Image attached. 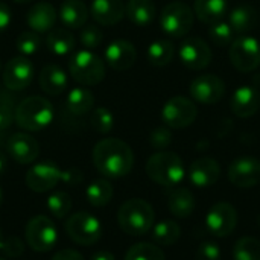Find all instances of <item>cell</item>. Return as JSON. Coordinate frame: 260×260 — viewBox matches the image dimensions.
I'll list each match as a JSON object with an SVG mask.
<instances>
[{"instance_id":"1","label":"cell","mask_w":260,"mask_h":260,"mask_svg":"<svg viewBox=\"0 0 260 260\" xmlns=\"http://www.w3.org/2000/svg\"><path fill=\"white\" fill-rule=\"evenodd\" d=\"M94 168L108 178L128 175L134 165V154L128 143L120 139L108 137L99 140L93 148Z\"/></svg>"},{"instance_id":"2","label":"cell","mask_w":260,"mask_h":260,"mask_svg":"<svg viewBox=\"0 0 260 260\" xmlns=\"http://www.w3.org/2000/svg\"><path fill=\"white\" fill-rule=\"evenodd\" d=\"M14 120L24 131H41L53 120V105L43 96H29L15 108Z\"/></svg>"},{"instance_id":"3","label":"cell","mask_w":260,"mask_h":260,"mask_svg":"<svg viewBox=\"0 0 260 260\" xmlns=\"http://www.w3.org/2000/svg\"><path fill=\"white\" fill-rule=\"evenodd\" d=\"M148 177L163 187H177L186 177V168L183 160L168 151L154 154L146 163Z\"/></svg>"},{"instance_id":"4","label":"cell","mask_w":260,"mask_h":260,"mask_svg":"<svg viewBox=\"0 0 260 260\" xmlns=\"http://www.w3.org/2000/svg\"><path fill=\"white\" fill-rule=\"evenodd\" d=\"M154 209L152 206L140 198L128 200L123 203L117 213L120 229L131 236H142L154 227Z\"/></svg>"},{"instance_id":"5","label":"cell","mask_w":260,"mask_h":260,"mask_svg":"<svg viewBox=\"0 0 260 260\" xmlns=\"http://www.w3.org/2000/svg\"><path fill=\"white\" fill-rule=\"evenodd\" d=\"M76 171H69L64 172L61 171L55 163H49V161H43L38 163L35 166H32L27 174H26V184L30 190L38 192V193H44L49 192L52 189L56 187V184L59 181H66V183H78L81 180V175H76Z\"/></svg>"},{"instance_id":"6","label":"cell","mask_w":260,"mask_h":260,"mask_svg":"<svg viewBox=\"0 0 260 260\" xmlns=\"http://www.w3.org/2000/svg\"><path fill=\"white\" fill-rule=\"evenodd\" d=\"M69 72L78 84L96 85L105 78V64L94 52L82 49L72 55Z\"/></svg>"},{"instance_id":"7","label":"cell","mask_w":260,"mask_h":260,"mask_svg":"<svg viewBox=\"0 0 260 260\" xmlns=\"http://www.w3.org/2000/svg\"><path fill=\"white\" fill-rule=\"evenodd\" d=\"M195 12L184 2H171L168 3L160 14V26L163 32L169 37L180 38L189 34L193 26Z\"/></svg>"},{"instance_id":"8","label":"cell","mask_w":260,"mask_h":260,"mask_svg":"<svg viewBox=\"0 0 260 260\" xmlns=\"http://www.w3.org/2000/svg\"><path fill=\"white\" fill-rule=\"evenodd\" d=\"M229 58L233 67L248 73L260 66V41L251 35H239L233 40L229 50Z\"/></svg>"},{"instance_id":"9","label":"cell","mask_w":260,"mask_h":260,"mask_svg":"<svg viewBox=\"0 0 260 260\" xmlns=\"http://www.w3.org/2000/svg\"><path fill=\"white\" fill-rule=\"evenodd\" d=\"M66 233L79 245H93L101 239L102 225L101 221L91 213L78 212L67 219Z\"/></svg>"},{"instance_id":"10","label":"cell","mask_w":260,"mask_h":260,"mask_svg":"<svg viewBox=\"0 0 260 260\" xmlns=\"http://www.w3.org/2000/svg\"><path fill=\"white\" fill-rule=\"evenodd\" d=\"M198 110L192 99L186 96L171 98L161 110V119L168 128L183 129L190 126L197 119Z\"/></svg>"},{"instance_id":"11","label":"cell","mask_w":260,"mask_h":260,"mask_svg":"<svg viewBox=\"0 0 260 260\" xmlns=\"http://www.w3.org/2000/svg\"><path fill=\"white\" fill-rule=\"evenodd\" d=\"M58 239L55 224L47 216H35L26 225V241L29 247L38 253L50 251Z\"/></svg>"},{"instance_id":"12","label":"cell","mask_w":260,"mask_h":260,"mask_svg":"<svg viewBox=\"0 0 260 260\" xmlns=\"http://www.w3.org/2000/svg\"><path fill=\"white\" fill-rule=\"evenodd\" d=\"M34 75H35L34 64L26 56L20 55V56L11 58L6 62L2 78H3V84L8 90L21 91L30 85Z\"/></svg>"},{"instance_id":"13","label":"cell","mask_w":260,"mask_h":260,"mask_svg":"<svg viewBox=\"0 0 260 260\" xmlns=\"http://www.w3.org/2000/svg\"><path fill=\"white\" fill-rule=\"evenodd\" d=\"M209 232L216 238H225L233 233L238 225V212L229 203H216L206 216Z\"/></svg>"},{"instance_id":"14","label":"cell","mask_w":260,"mask_h":260,"mask_svg":"<svg viewBox=\"0 0 260 260\" xmlns=\"http://www.w3.org/2000/svg\"><path fill=\"white\" fill-rule=\"evenodd\" d=\"M178 56L186 67L192 70H201L212 62L213 53L210 46L204 40L198 37H189L181 43L178 49Z\"/></svg>"},{"instance_id":"15","label":"cell","mask_w":260,"mask_h":260,"mask_svg":"<svg viewBox=\"0 0 260 260\" xmlns=\"http://www.w3.org/2000/svg\"><path fill=\"white\" fill-rule=\"evenodd\" d=\"M225 94V82L213 75V73H206L198 78H195L190 84V96L193 101L210 105L219 102Z\"/></svg>"},{"instance_id":"16","label":"cell","mask_w":260,"mask_h":260,"mask_svg":"<svg viewBox=\"0 0 260 260\" xmlns=\"http://www.w3.org/2000/svg\"><path fill=\"white\" fill-rule=\"evenodd\" d=\"M229 180L239 189H250L260 183V160L239 157L229 168Z\"/></svg>"},{"instance_id":"17","label":"cell","mask_w":260,"mask_h":260,"mask_svg":"<svg viewBox=\"0 0 260 260\" xmlns=\"http://www.w3.org/2000/svg\"><path fill=\"white\" fill-rule=\"evenodd\" d=\"M6 149L14 161L20 165H29L34 163L40 154L38 142L24 133H15L8 139Z\"/></svg>"},{"instance_id":"18","label":"cell","mask_w":260,"mask_h":260,"mask_svg":"<svg viewBox=\"0 0 260 260\" xmlns=\"http://www.w3.org/2000/svg\"><path fill=\"white\" fill-rule=\"evenodd\" d=\"M221 177V166L215 158L203 157L195 160L189 168V180L195 187L207 189L218 183Z\"/></svg>"},{"instance_id":"19","label":"cell","mask_w":260,"mask_h":260,"mask_svg":"<svg viewBox=\"0 0 260 260\" xmlns=\"http://www.w3.org/2000/svg\"><path fill=\"white\" fill-rule=\"evenodd\" d=\"M137 59V50L126 40H114L105 49V61L114 70H128Z\"/></svg>"},{"instance_id":"20","label":"cell","mask_w":260,"mask_h":260,"mask_svg":"<svg viewBox=\"0 0 260 260\" xmlns=\"http://www.w3.org/2000/svg\"><path fill=\"white\" fill-rule=\"evenodd\" d=\"M90 14L98 24L114 26L126 15V5L123 0H93Z\"/></svg>"},{"instance_id":"21","label":"cell","mask_w":260,"mask_h":260,"mask_svg":"<svg viewBox=\"0 0 260 260\" xmlns=\"http://www.w3.org/2000/svg\"><path fill=\"white\" fill-rule=\"evenodd\" d=\"M230 108L233 114L241 119L254 116L260 108V93L251 85H242L236 88L230 101Z\"/></svg>"},{"instance_id":"22","label":"cell","mask_w":260,"mask_h":260,"mask_svg":"<svg viewBox=\"0 0 260 260\" xmlns=\"http://www.w3.org/2000/svg\"><path fill=\"white\" fill-rule=\"evenodd\" d=\"M58 18V12L53 8V5L47 3V2H38L35 3L26 15V21L27 26L37 32V34H46L50 32L56 23Z\"/></svg>"},{"instance_id":"23","label":"cell","mask_w":260,"mask_h":260,"mask_svg":"<svg viewBox=\"0 0 260 260\" xmlns=\"http://www.w3.org/2000/svg\"><path fill=\"white\" fill-rule=\"evenodd\" d=\"M38 82L40 88L50 96H58L61 94L67 85H69V78L67 73L56 64H49L41 69L38 75Z\"/></svg>"},{"instance_id":"24","label":"cell","mask_w":260,"mask_h":260,"mask_svg":"<svg viewBox=\"0 0 260 260\" xmlns=\"http://www.w3.org/2000/svg\"><path fill=\"white\" fill-rule=\"evenodd\" d=\"M88 8L82 0H64L58 15L61 23L69 29H81L88 20Z\"/></svg>"},{"instance_id":"25","label":"cell","mask_w":260,"mask_h":260,"mask_svg":"<svg viewBox=\"0 0 260 260\" xmlns=\"http://www.w3.org/2000/svg\"><path fill=\"white\" fill-rule=\"evenodd\" d=\"M229 23L233 27L235 34H247L257 27L259 24V12L251 5H238L229 14Z\"/></svg>"},{"instance_id":"26","label":"cell","mask_w":260,"mask_h":260,"mask_svg":"<svg viewBox=\"0 0 260 260\" xmlns=\"http://www.w3.org/2000/svg\"><path fill=\"white\" fill-rule=\"evenodd\" d=\"M168 206L174 216L186 219L195 210V197L186 187H172L168 197Z\"/></svg>"},{"instance_id":"27","label":"cell","mask_w":260,"mask_h":260,"mask_svg":"<svg viewBox=\"0 0 260 260\" xmlns=\"http://www.w3.org/2000/svg\"><path fill=\"white\" fill-rule=\"evenodd\" d=\"M227 8L229 0H195L193 12L201 21L213 24L224 18Z\"/></svg>"},{"instance_id":"28","label":"cell","mask_w":260,"mask_h":260,"mask_svg":"<svg viewBox=\"0 0 260 260\" xmlns=\"http://www.w3.org/2000/svg\"><path fill=\"white\" fill-rule=\"evenodd\" d=\"M155 3L152 0H128L126 17L136 26H149L155 18Z\"/></svg>"},{"instance_id":"29","label":"cell","mask_w":260,"mask_h":260,"mask_svg":"<svg viewBox=\"0 0 260 260\" xmlns=\"http://www.w3.org/2000/svg\"><path fill=\"white\" fill-rule=\"evenodd\" d=\"M93 105H94L93 93L85 87H76L70 90L66 98V108L75 116L87 114L93 108Z\"/></svg>"},{"instance_id":"30","label":"cell","mask_w":260,"mask_h":260,"mask_svg":"<svg viewBox=\"0 0 260 260\" xmlns=\"http://www.w3.org/2000/svg\"><path fill=\"white\" fill-rule=\"evenodd\" d=\"M46 44L53 55L64 56L75 50V37L67 29H52L46 38Z\"/></svg>"},{"instance_id":"31","label":"cell","mask_w":260,"mask_h":260,"mask_svg":"<svg viewBox=\"0 0 260 260\" xmlns=\"http://www.w3.org/2000/svg\"><path fill=\"white\" fill-rule=\"evenodd\" d=\"M175 56V46L171 40H155L148 47V61L155 67L168 66Z\"/></svg>"},{"instance_id":"32","label":"cell","mask_w":260,"mask_h":260,"mask_svg":"<svg viewBox=\"0 0 260 260\" xmlns=\"http://www.w3.org/2000/svg\"><path fill=\"white\" fill-rule=\"evenodd\" d=\"M85 197L88 203L94 207L107 206L113 198V187L107 180H94L88 184L85 190Z\"/></svg>"},{"instance_id":"33","label":"cell","mask_w":260,"mask_h":260,"mask_svg":"<svg viewBox=\"0 0 260 260\" xmlns=\"http://www.w3.org/2000/svg\"><path fill=\"white\" fill-rule=\"evenodd\" d=\"M181 236V229L174 221H161L152 227V239L158 245H174Z\"/></svg>"},{"instance_id":"34","label":"cell","mask_w":260,"mask_h":260,"mask_svg":"<svg viewBox=\"0 0 260 260\" xmlns=\"http://www.w3.org/2000/svg\"><path fill=\"white\" fill-rule=\"evenodd\" d=\"M235 260H260V242L256 238H241L233 248Z\"/></svg>"},{"instance_id":"35","label":"cell","mask_w":260,"mask_h":260,"mask_svg":"<svg viewBox=\"0 0 260 260\" xmlns=\"http://www.w3.org/2000/svg\"><path fill=\"white\" fill-rule=\"evenodd\" d=\"M125 260H166V257L158 247L148 242H140L128 250Z\"/></svg>"},{"instance_id":"36","label":"cell","mask_w":260,"mask_h":260,"mask_svg":"<svg viewBox=\"0 0 260 260\" xmlns=\"http://www.w3.org/2000/svg\"><path fill=\"white\" fill-rule=\"evenodd\" d=\"M209 37H210V40L216 46L224 47V46H229V44L233 43V40H235V30H233V27L230 26L229 21L221 20V21H216V23L210 24V27H209Z\"/></svg>"},{"instance_id":"37","label":"cell","mask_w":260,"mask_h":260,"mask_svg":"<svg viewBox=\"0 0 260 260\" xmlns=\"http://www.w3.org/2000/svg\"><path fill=\"white\" fill-rule=\"evenodd\" d=\"M47 209L55 218L62 219L72 209V200L66 192H53L47 198Z\"/></svg>"},{"instance_id":"38","label":"cell","mask_w":260,"mask_h":260,"mask_svg":"<svg viewBox=\"0 0 260 260\" xmlns=\"http://www.w3.org/2000/svg\"><path fill=\"white\" fill-rule=\"evenodd\" d=\"M40 46H41V40H40L38 34L34 30L21 32L15 40V47L21 56H30V55L37 53L40 50Z\"/></svg>"},{"instance_id":"39","label":"cell","mask_w":260,"mask_h":260,"mask_svg":"<svg viewBox=\"0 0 260 260\" xmlns=\"http://www.w3.org/2000/svg\"><path fill=\"white\" fill-rule=\"evenodd\" d=\"M91 126L101 133V134H107L113 129L114 126V117L113 113L105 108V107H99L93 111L91 114Z\"/></svg>"},{"instance_id":"40","label":"cell","mask_w":260,"mask_h":260,"mask_svg":"<svg viewBox=\"0 0 260 260\" xmlns=\"http://www.w3.org/2000/svg\"><path fill=\"white\" fill-rule=\"evenodd\" d=\"M79 41L81 44L88 49V50H93L96 47L101 46L102 43V32L98 29V26L94 24H90V26H85L82 30H81V35H79Z\"/></svg>"},{"instance_id":"41","label":"cell","mask_w":260,"mask_h":260,"mask_svg":"<svg viewBox=\"0 0 260 260\" xmlns=\"http://www.w3.org/2000/svg\"><path fill=\"white\" fill-rule=\"evenodd\" d=\"M149 143L154 149H166L172 143V133L168 126L155 128L149 136Z\"/></svg>"},{"instance_id":"42","label":"cell","mask_w":260,"mask_h":260,"mask_svg":"<svg viewBox=\"0 0 260 260\" xmlns=\"http://www.w3.org/2000/svg\"><path fill=\"white\" fill-rule=\"evenodd\" d=\"M195 260H221V250L215 242H203L197 250Z\"/></svg>"},{"instance_id":"43","label":"cell","mask_w":260,"mask_h":260,"mask_svg":"<svg viewBox=\"0 0 260 260\" xmlns=\"http://www.w3.org/2000/svg\"><path fill=\"white\" fill-rule=\"evenodd\" d=\"M14 120V111L12 104H8L5 101H0V134L5 133Z\"/></svg>"},{"instance_id":"44","label":"cell","mask_w":260,"mask_h":260,"mask_svg":"<svg viewBox=\"0 0 260 260\" xmlns=\"http://www.w3.org/2000/svg\"><path fill=\"white\" fill-rule=\"evenodd\" d=\"M2 251H3L5 254L11 256V257H17V256H20V254H21V251H23V245H21L20 239L12 238V239H9V241H5Z\"/></svg>"},{"instance_id":"45","label":"cell","mask_w":260,"mask_h":260,"mask_svg":"<svg viewBox=\"0 0 260 260\" xmlns=\"http://www.w3.org/2000/svg\"><path fill=\"white\" fill-rule=\"evenodd\" d=\"M11 20H12V14H11L9 6L6 3L0 2V34L8 29Z\"/></svg>"},{"instance_id":"46","label":"cell","mask_w":260,"mask_h":260,"mask_svg":"<svg viewBox=\"0 0 260 260\" xmlns=\"http://www.w3.org/2000/svg\"><path fill=\"white\" fill-rule=\"evenodd\" d=\"M52 260H84V257L78 253V251H73V250H62L59 253H56Z\"/></svg>"},{"instance_id":"47","label":"cell","mask_w":260,"mask_h":260,"mask_svg":"<svg viewBox=\"0 0 260 260\" xmlns=\"http://www.w3.org/2000/svg\"><path fill=\"white\" fill-rule=\"evenodd\" d=\"M91 260H116V259H114L113 253H110V251H98V253H94V254H93Z\"/></svg>"},{"instance_id":"48","label":"cell","mask_w":260,"mask_h":260,"mask_svg":"<svg viewBox=\"0 0 260 260\" xmlns=\"http://www.w3.org/2000/svg\"><path fill=\"white\" fill-rule=\"evenodd\" d=\"M6 169V158L3 155V152L0 151V175L3 174V171Z\"/></svg>"},{"instance_id":"49","label":"cell","mask_w":260,"mask_h":260,"mask_svg":"<svg viewBox=\"0 0 260 260\" xmlns=\"http://www.w3.org/2000/svg\"><path fill=\"white\" fill-rule=\"evenodd\" d=\"M3 244H5V241H3V233H2V230H0V251H2V248H3Z\"/></svg>"},{"instance_id":"50","label":"cell","mask_w":260,"mask_h":260,"mask_svg":"<svg viewBox=\"0 0 260 260\" xmlns=\"http://www.w3.org/2000/svg\"><path fill=\"white\" fill-rule=\"evenodd\" d=\"M12 2L18 3V5H23V3H29V2H32V0H12Z\"/></svg>"},{"instance_id":"51","label":"cell","mask_w":260,"mask_h":260,"mask_svg":"<svg viewBox=\"0 0 260 260\" xmlns=\"http://www.w3.org/2000/svg\"><path fill=\"white\" fill-rule=\"evenodd\" d=\"M2 201H3V193H2V189H0V206H2Z\"/></svg>"},{"instance_id":"52","label":"cell","mask_w":260,"mask_h":260,"mask_svg":"<svg viewBox=\"0 0 260 260\" xmlns=\"http://www.w3.org/2000/svg\"><path fill=\"white\" fill-rule=\"evenodd\" d=\"M0 260H5V259H0Z\"/></svg>"}]
</instances>
